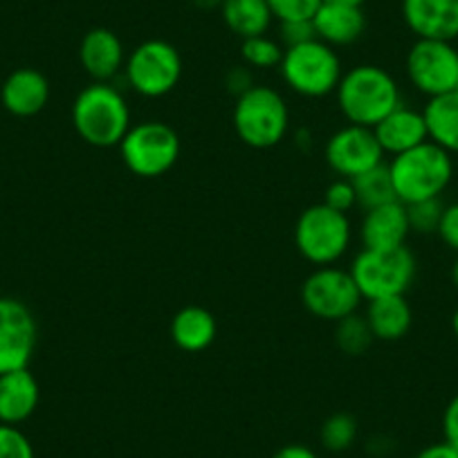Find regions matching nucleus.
Instances as JSON below:
<instances>
[{
  "label": "nucleus",
  "instance_id": "nucleus-18",
  "mask_svg": "<svg viewBox=\"0 0 458 458\" xmlns=\"http://www.w3.org/2000/svg\"><path fill=\"white\" fill-rule=\"evenodd\" d=\"M38 403H41V386L30 367L0 376V422L3 425H23L37 413Z\"/></svg>",
  "mask_w": 458,
  "mask_h": 458
},
{
  "label": "nucleus",
  "instance_id": "nucleus-4",
  "mask_svg": "<svg viewBox=\"0 0 458 458\" xmlns=\"http://www.w3.org/2000/svg\"><path fill=\"white\" fill-rule=\"evenodd\" d=\"M232 122L245 147L263 151L285 140L290 129V108L279 90L254 83L248 92L236 97Z\"/></svg>",
  "mask_w": 458,
  "mask_h": 458
},
{
  "label": "nucleus",
  "instance_id": "nucleus-7",
  "mask_svg": "<svg viewBox=\"0 0 458 458\" xmlns=\"http://www.w3.org/2000/svg\"><path fill=\"white\" fill-rule=\"evenodd\" d=\"M351 275L362 299L373 301L382 297L407 294L416 279L418 263L407 245L394 250H360L351 263Z\"/></svg>",
  "mask_w": 458,
  "mask_h": 458
},
{
  "label": "nucleus",
  "instance_id": "nucleus-24",
  "mask_svg": "<svg viewBox=\"0 0 458 458\" xmlns=\"http://www.w3.org/2000/svg\"><path fill=\"white\" fill-rule=\"evenodd\" d=\"M220 14L225 25L241 38L261 37L275 19L266 0H223Z\"/></svg>",
  "mask_w": 458,
  "mask_h": 458
},
{
  "label": "nucleus",
  "instance_id": "nucleus-3",
  "mask_svg": "<svg viewBox=\"0 0 458 458\" xmlns=\"http://www.w3.org/2000/svg\"><path fill=\"white\" fill-rule=\"evenodd\" d=\"M391 182L395 198L403 205L440 198L454 178V160L434 142H422L416 148L391 157Z\"/></svg>",
  "mask_w": 458,
  "mask_h": 458
},
{
  "label": "nucleus",
  "instance_id": "nucleus-35",
  "mask_svg": "<svg viewBox=\"0 0 458 458\" xmlns=\"http://www.w3.org/2000/svg\"><path fill=\"white\" fill-rule=\"evenodd\" d=\"M443 436L445 443L452 445L458 452V394L447 403L443 413Z\"/></svg>",
  "mask_w": 458,
  "mask_h": 458
},
{
  "label": "nucleus",
  "instance_id": "nucleus-29",
  "mask_svg": "<svg viewBox=\"0 0 458 458\" xmlns=\"http://www.w3.org/2000/svg\"><path fill=\"white\" fill-rule=\"evenodd\" d=\"M407 207V218L409 227L416 234H436L440 225V216H443L445 205L440 202V198H431V200H420L411 202Z\"/></svg>",
  "mask_w": 458,
  "mask_h": 458
},
{
  "label": "nucleus",
  "instance_id": "nucleus-32",
  "mask_svg": "<svg viewBox=\"0 0 458 458\" xmlns=\"http://www.w3.org/2000/svg\"><path fill=\"white\" fill-rule=\"evenodd\" d=\"M324 205H328L335 211H342V214H351L358 207L353 182L349 178H337L335 182H330L326 189Z\"/></svg>",
  "mask_w": 458,
  "mask_h": 458
},
{
  "label": "nucleus",
  "instance_id": "nucleus-40",
  "mask_svg": "<svg viewBox=\"0 0 458 458\" xmlns=\"http://www.w3.org/2000/svg\"><path fill=\"white\" fill-rule=\"evenodd\" d=\"M324 3H337V5H351V7H362L367 0H324Z\"/></svg>",
  "mask_w": 458,
  "mask_h": 458
},
{
  "label": "nucleus",
  "instance_id": "nucleus-17",
  "mask_svg": "<svg viewBox=\"0 0 458 458\" xmlns=\"http://www.w3.org/2000/svg\"><path fill=\"white\" fill-rule=\"evenodd\" d=\"M50 81L34 68H19L3 81L0 104L14 117H34L50 101Z\"/></svg>",
  "mask_w": 458,
  "mask_h": 458
},
{
  "label": "nucleus",
  "instance_id": "nucleus-6",
  "mask_svg": "<svg viewBox=\"0 0 458 458\" xmlns=\"http://www.w3.org/2000/svg\"><path fill=\"white\" fill-rule=\"evenodd\" d=\"M279 72L285 86L299 97L321 99L337 90L344 70L335 47L315 38V41L288 47L281 59Z\"/></svg>",
  "mask_w": 458,
  "mask_h": 458
},
{
  "label": "nucleus",
  "instance_id": "nucleus-16",
  "mask_svg": "<svg viewBox=\"0 0 458 458\" xmlns=\"http://www.w3.org/2000/svg\"><path fill=\"white\" fill-rule=\"evenodd\" d=\"M411 227H409L407 207L400 200L373 207L364 211L360 223V241L364 250H394L407 245Z\"/></svg>",
  "mask_w": 458,
  "mask_h": 458
},
{
  "label": "nucleus",
  "instance_id": "nucleus-41",
  "mask_svg": "<svg viewBox=\"0 0 458 458\" xmlns=\"http://www.w3.org/2000/svg\"><path fill=\"white\" fill-rule=\"evenodd\" d=\"M452 284H454V288L458 290V257H456V261H454V266H452Z\"/></svg>",
  "mask_w": 458,
  "mask_h": 458
},
{
  "label": "nucleus",
  "instance_id": "nucleus-21",
  "mask_svg": "<svg viewBox=\"0 0 458 458\" xmlns=\"http://www.w3.org/2000/svg\"><path fill=\"white\" fill-rule=\"evenodd\" d=\"M171 342L184 353H202L216 342L218 324L211 310L202 306H184L174 315L169 326Z\"/></svg>",
  "mask_w": 458,
  "mask_h": 458
},
{
  "label": "nucleus",
  "instance_id": "nucleus-27",
  "mask_svg": "<svg viewBox=\"0 0 458 458\" xmlns=\"http://www.w3.org/2000/svg\"><path fill=\"white\" fill-rule=\"evenodd\" d=\"M284 46L275 38L266 37H250L243 38L241 43V56L248 64L250 70H272L279 68L281 59H284Z\"/></svg>",
  "mask_w": 458,
  "mask_h": 458
},
{
  "label": "nucleus",
  "instance_id": "nucleus-37",
  "mask_svg": "<svg viewBox=\"0 0 458 458\" xmlns=\"http://www.w3.org/2000/svg\"><path fill=\"white\" fill-rule=\"evenodd\" d=\"M413 458H458V452L452 447V445H447L443 440V443L427 445V447L420 449Z\"/></svg>",
  "mask_w": 458,
  "mask_h": 458
},
{
  "label": "nucleus",
  "instance_id": "nucleus-36",
  "mask_svg": "<svg viewBox=\"0 0 458 458\" xmlns=\"http://www.w3.org/2000/svg\"><path fill=\"white\" fill-rule=\"evenodd\" d=\"M225 86H227L229 92H234L236 97H241L243 92H248L250 88L254 86L252 72H250V68H243V65L232 68L227 72V77H225Z\"/></svg>",
  "mask_w": 458,
  "mask_h": 458
},
{
  "label": "nucleus",
  "instance_id": "nucleus-20",
  "mask_svg": "<svg viewBox=\"0 0 458 458\" xmlns=\"http://www.w3.org/2000/svg\"><path fill=\"white\" fill-rule=\"evenodd\" d=\"M315 34L319 41L330 47L353 46L367 30V16L362 7L337 5V3H321L317 14L312 16Z\"/></svg>",
  "mask_w": 458,
  "mask_h": 458
},
{
  "label": "nucleus",
  "instance_id": "nucleus-38",
  "mask_svg": "<svg viewBox=\"0 0 458 458\" xmlns=\"http://www.w3.org/2000/svg\"><path fill=\"white\" fill-rule=\"evenodd\" d=\"M272 458H317V454L312 452L310 447H306V445L294 443V445H285V447H281Z\"/></svg>",
  "mask_w": 458,
  "mask_h": 458
},
{
  "label": "nucleus",
  "instance_id": "nucleus-12",
  "mask_svg": "<svg viewBox=\"0 0 458 458\" xmlns=\"http://www.w3.org/2000/svg\"><path fill=\"white\" fill-rule=\"evenodd\" d=\"M38 326L34 312L14 297H0V376L28 369L37 351Z\"/></svg>",
  "mask_w": 458,
  "mask_h": 458
},
{
  "label": "nucleus",
  "instance_id": "nucleus-14",
  "mask_svg": "<svg viewBox=\"0 0 458 458\" xmlns=\"http://www.w3.org/2000/svg\"><path fill=\"white\" fill-rule=\"evenodd\" d=\"M403 19L418 38H458V0H403Z\"/></svg>",
  "mask_w": 458,
  "mask_h": 458
},
{
  "label": "nucleus",
  "instance_id": "nucleus-33",
  "mask_svg": "<svg viewBox=\"0 0 458 458\" xmlns=\"http://www.w3.org/2000/svg\"><path fill=\"white\" fill-rule=\"evenodd\" d=\"M315 38L317 34L312 21H281L279 23V43L284 46V50L315 41Z\"/></svg>",
  "mask_w": 458,
  "mask_h": 458
},
{
  "label": "nucleus",
  "instance_id": "nucleus-5",
  "mask_svg": "<svg viewBox=\"0 0 458 458\" xmlns=\"http://www.w3.org/2000/svg\"><path fill=\"white\" fill-rule=\"evenodd\" d=\"M353 241L349 214L330 209L328 205H310L294 225V245L308 263L317 267L335 266L349 252Z\"/></svg>",
  "mask_w": 458,
  "mask_h": 458
},
{
  "label": "nucleus",
  "instance_id": "nucleus-26",
  "mask_svg": "<svg viewBox=\"0 0 458 458\" xmlns=\"http://www.w3.org/2000/svg\"><path fill=\"white\" fill-rule=\"evenodd\" d=\"M373 342H376V337H373L371 328H369L367 317L360 315V312H353V315L335 321V346L344 355L360 358V355H364L371 349Z\"/></svg>",
  "mask_w": 458,
  "mask_h": 458
},
{
  "label": "nucleus",
  "instance_id": "nucleus-9",
  "mask_svg": "<svg viewBox=\"0 0 458 458\" xmlns=\"http://www.w3.org/2000/svg\"><path fill=\"white\" fill-rule=\"evenodd\" d=\"M124 79L138 95L160 99L174 92L182 79V56L169 41H144L126 56Z\"/></svg>",
  "mask_w": 458,
  "mask_h": 458
},
{
  "label": "nucleus",
  "instance_id": "nucleus-1",
  "mask_svg": "<svg viewBox=\"0 0 458 458\" xmlns=\"http://www.w3.org/2000/svg\"><path fill=\"white\" fill-rule=\"evenodd\" d=\"M339 113L355 126L373 129L391 110L403 104V92L394 74L373 64H362L344 72L335 90Z\"/></svg>",
  "mask_w": 458,
  "mask_h": 458
},
{
  "label": "nucleus",
  "instance_id": "nucleus-22",
  "mask_svg": "<svg viewBox=\"0 0 458 458\" xmlns=\"http://www.w3.org/2000/svg\"><path fill=\"white\" fill-rule=\"evenodd\" d=\"M364 317L373 337L380 342H398L411 330L413 324V310L404 294L373 299L369 301Z\"/></svg>",
  "mask_w": 458,
  "mask_h": 458
},
{
  "label": "nucleus",
  "instance_id": "nucleus-23",
  "mask_svg": "<svg viewBox=\"0 0 458 458\" xmlns=\"http://www.w3.org/2000/svg\"><path fill=\"white\" fill-rule=\"evenodd\" d=\"M422 117L429 142L438 144L449 156L458 153V90L431 97L422 108Z\"/></svg>",
  "mask_w": 458,
  "mask_h": 458
},
{
  "label": "nucleus",
  "instance_id": "nucleus-8",
  "mask_svg": "<svg viewBox=\"0 0 458 458\" xmlns=\"http://www.w3.org/2000/svg\"><path fill=\"white\" fill-rule=\"evenodd\" d=\"M117 148L131 174L148 180L160 178L178 162L180 135L166 122L144 120L131 126Z\"/></svg>",
  "mask_w": 458,
  "mask_h": 458
},
{
  "label": "nucleus",
  "instance_id": "nucleus-31",
  "mask_svg": "<svg viewBox=\"0 0 458 458\" xmlns=\"http://www.w3.org/2000/svg\"><path fill=\"white\" fill-rule=\"evenodd\" d=\"M0 458H37L32 440L14 425L0 422Z\"/></svg>",
  "mask_w": 458,
  "mask_h": 458
},
{
  "label": "nucleus",
  "instance_id": "nucleus-13",
  "mask_svg": "<svg viewBox=\"0 0 458 458\" xmlns=\"http://www.w3.org/2000/svg\"><path fill=\"white\" fill-rule=\"evenodd\" d=\"M324 157L339 178H355L385 162V151L377 144L373 129L346 124L335 131L324 148Z\"/></svg>",
  "mask_w": 458,
  "mask_h": 458
},
{
  "label": "nucleus",
  "instance_id": "nucleus-11",
  "mask_svg": "<svg viewBox=\"0 0 458 458\" xmlns=\"http://www.w3.org/2000/svg\"><path fill=\"white\" fill-rule=\"evenodd\" d=\"M407 77L429 99L458 90V50L452 41L418 38L407 55Z\"/></svg>",
  "mask_w": 458,
  "mask_h": 458
},
{
  "label": "nucleus",
  "instance_id": "nucleus-30",
  "mask_svg": "<svg viewBox=\"0 0 458 458\" xmlns=\"http://www.w3.org/2000/svg\"><path fill=\"white\" fill-rule=\"evenodd\" d=\"M276 21H312L324 0H266Z\"/></svg>",
  "mask_w": 458,
  "mask_h": 458
},
{
  "label": "nucleus",
  "instance_id": "nucleus-34",
  "mask_svg": "<svg viewBox=\"0 0 458 458\" xmlns=\"http://www.w3.org/2000/svg\"><path fill=\"white\" fill-rule=\"evenodd\" d=\"M436 234L440 236V241H443L452 252L458 254V202L445 205L443 216H440L438 232H436Z\"/></svg>",
  "mask_w": 458,
  "mask_h": 458
},
{
  "label": "nucleus",
  "instance_id": "nucleus-19",
  "mask_svg": "<svg viewBox=\"0 0 458 458\" xmlns=\"http://www.w3.org/2000/svg\"><path fill=\"white\" fill-rule=\"evenodd\" d=\"M373 133H376V140L382 151H385V156L389 153L391 157L400 156L409 148H416L418 144L429 140L422 110H413L404 104L391 110L380 124L373 126Z\"/></svg>",
  "mask_w": 458,
  "mask_h": 458
},
{
  "label": "nucleus",
  "instance_id": "nucleus-42",
  "mask_svg": "<svg viewBox=\"0 0 458 458\" xmlns=\"http://www.w3.org/2000/svg\"><path fill=\"white\" fill-rule=\"evenodd\" d=\"M452 330H454V337L458 339V308L454 310V315H452Z\"/></svg>",
  "mask_w": 458,
  "mask_h": 458
},
{
  "label": "nucleus",
  "instance_id": "nucleus-10",
  "mask_svg": "<svg viewBox=\"0 0 458 458\" xmlns=\"http://www.w3.org/2000/svg\"><path fill=\"white\" fill-rule=\"evenodd\" d=\"M301 303L312 317L335 324L360 310L362 293L351 270L324 266L312 270L301 284Z\"/></svg>",
  "mask_w": 458,
  "mask_h": 458
},
{
  "label": "nucleus",
  "instance_id": "nucleus-25",
  "mask_svg": "<svg viewBox=\"0 0 458 458\" xmlns=\"http://www.w3.org/2000/svg\"><path fill=\"white\" fill-rule=\"evenodd\" d=\"M351 182H353L355 196H358V207H362L364 211L398 200L394 191V182H391L389 165H385V162L351 178Z\"/></svg>",
  "mask_w": 458,
  "mask_h": 458
},
{
  "label": "nucleus",
  "instance_id": "nucleus-2",
  "mask_svg": "<svg viewBox=\"0 0 458 458\" xmlns=\"http://www.w3.org/2000/svg\"><path fill=\"white\" fill-rule=\"evenodd\" d=\"M72 126L79 138L95 148L120 147L133 126L131 108L120 88L92 81L74 97Z\"/></svg>",
  "mask_w": 458,
  "mask_h": 458
},
{
  "label": "nucleus",
  "instance_id": "nucleus-28",
  "mask_svg": "<svg viewBox=\"0 0 458 458\" xmlns=\"http://www.w3.org/2000/svg\"><path fill=\"white\" fill-rule=\"evenodd\" d=\"M319 438L324 449H328V452H346L355 443V438H358V420L351 413H333L321 425Z\"/></svg>",
  "mask_w": 458,
  "mask_h": 458
},
{
  "label": "nucleus",
  "instance_id": "nucleus-39",
  "mask_svg": "<svg viewBox=\"0 0 458 458\" xmlns=\"http://www.w3.org/2000/svg\"><path fill=\"white\" fill-rule=\"evenodd\" d=\"M193 5H196L198 10H220L223 0H193Z\"/></svg>",
  "mask_w": 458,
  "mask_h": 458
},
{
  "label": "nucleus",
  "instance_id": "nucleus-15",
  "mask_svg": "<svg viewBox=\"0 0 458 458\" xmlns=\"http://www.w3.org/2000/svg\"><path fill=\"white\" fill-rule=\"evenodd\" d=\"M79 61H81V68L86 70L92 81L113 83L114 77H120V72H124V43L113 30L95 28L81 38Z\"/></svg>",
  "mask_w": 458,
  "mask_h": 458
}]
</instances>
